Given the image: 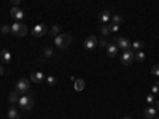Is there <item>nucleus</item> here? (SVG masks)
<instances>
[{"mask_svg": "<svg viewBox=\"0 0 159 119\" xmlns=\"http://www.w3.org/2000/svg\"><path fill=\"white\" fill-rule=\"evenodd\" d=\"M70 43H72V37H70L69 33H59V35L54 37V46H56V48L65 49Z\"/></svg>", "mask_w": 159, "mask_h": 119, "instance_id": "obj_1", "label": "nucleus"}, {"mask_svg": "<svg viewBox=\"0 0 159 119\" xmlns=\"http://www.w3.org/2000/svg\"><path fill=\"white\" fill-rule=\"evenodd\" d=\"M27 32H29V29H27V25H25V24H22L19 21L13 22V25H11V35H16V37L22 38V37L27 35Z\"/></svg>", "mask_w": 159, "mask_h": 119, "instance_id": "obj_2", "label": "nucleus"}, {"mask_svg": "<svg viewBox=\"0 0 159 119\" xmlns=\"http://www.w3.org/2000/svg\"><path fill=\"white\" fill-rule=\"evenodd\" d=\"M18 107H19L22 111H30L32 107H34V99L29 97V95H22V97H19V100H18Z\"/></svg>", "mask_w": 159, "mask_h": 119, "instance_id": "obj_3", "label": "nucleus"}, {"mask_svg": "<svg viewBox=\"0 0 159 119\" xmlns=\"http://www.w3.org/2000/svg\"><path fill=\"white\" fill-rule=\"evenodd\" d=\"M115 45L123 51H130L132 49V45L126 37H115Z\"/></svg>", "mask_w": 159, "mask_h": 119, "instance_id": "obj_4", "label": "nucleus"}, {"mask_svg": "<svg viewBox=\"0 0 159 119\" xmlns=\"http://www.w3.org/2000/svg\"><path fill=\"white\" fill-rule=\"evenodd\" d=\"M29 79H25V78H19L18 81H16V92H19V94H27L29 92Z\"/></svg>", "mask_w": 159, "mask_h": 119, "instance_id": "obj_5", "label": "nucleus"}, {"mask_svg": "<svg viewBox=\"0 0 159 119\" xmlns=\"http://www.w3.org/2000/svg\"><path fill=\"white\" fill-rule=\"evenodd\" d=\"M48 33V29H46V25L45 24H35L34 25V29H32V35L40 38V37H45Z\"/></svg>", "mask_w": 159, "mask_h": 119, "instance_id": "obj_6", "label": "nucleus"}, {"mask_svg": "<svg viewBox=\"0 0 159 119\" xmlns=\"http://www.w3.org/2000/svg\"><path fill=\"white\" fill-rule=\"evenodd\" d=\"M134 59H135V54L132 52V49L130 51H124L121 54V64L123 65H130L132 62H134Z\"/></svg>", "mask_w": 159, "mask_h": 119, "instance_id": "obj_7", "label": "nucleus"}, {"mask_svg": "<svg viewBox=\"0 0 159 119\" xmlns=\"http://www.w3.org/2000/svg\"><path fill=\"white\" fill-rule=\"evenodd\" d=\"M10 16L13 18V19H15V21H22L24 19V11L19 8V7H13L11 10H10Z\"/></svg>", "mask_w": 159, "mask_h": 119, "instance_id": "obj_8", "label": "nucleus"}, {"mask_svg": "<svg viewBox=\"0 0 159 119\" xmlns=\"http://www.w3.org/2000/svg\"><path fill=\"white\" fill-rule=\"evenodd\" d=\"M97 38H96V35H89L86 40H84V49L86 51H92L96 46H97Z\"/></svg>", "mask_w": 159, "mask_h": 119, "instance_id": "obj_9", "label": "nucleus"}, {"mask_svg": "<svg viewBox=\"0 0 159 119\" xmlns=\"http://www.w3.org/2000/svg\"><path fill=\"white\" fill-rule=\"evenodd\" d=\"M99 21L103 22V24L110 22V21H111V13H110V10H102V11L99 13Z\"/></svg>", "mask_w": 159, "mask_h": 119, "instance_id": "obj_10", "label": "nucleus"}, {"mask_svg": "<svg viewBox=\"0 0 159 119\" xmlns=\"http://www.w3.org/2000/svg\"><path fill=\"white\" fill-rule=\"evenodd\" d=\"M118 46L115 45V43H108L107 45V48H105V51H107V56L108 57H116L118 56Z\"/></svg>", "mask_w": 159, "mask_h": 119, "instance_id": "obj_11", "label": "nucleus"}, {"mask_svg": "<svg viewBox=\"0 0 159 119\" xmlns=\"http://www.w3.org/2000/svg\"><path fill=\"white\" fill-rule=\"evenodd\" d=\"M156 113H157V110H156V107H153V105H150V107L145 108V117H147V119L156 117Z\"/></svg>", "mask_w": 159, "mask_h": 119, "instance_id": "obj_12", "label": "nucleus"}, {"mask_svg": "<svg viewBox=\"0 0 159 119\" xmlns=\"http://www.w3.org/2000/svg\"><path fill=\"white\" fill-rule=\"evenodd\" d=\"M30 79H32L35 84H40V83H42L43 79H45V75H43L42 72H34V73L30 75Z\"/></svg>", "mask_w": 159, "mask_h": 119, "instance_id": "obj_13", "label": "nucleus"}, {"mask_svg": "<svg viewBox=\"0 0 159 119\" xmlns=\"http://www.w3.org/2000/svg\"><path fill=\"white\" fill-rule=\"evenodd\" d=\"M0 59H2L5 64H10L11 59H13V56H11V52L8 49H2V51H0Z\"/></svg>", "mask_w": 159, "mask_h": 119, "instance_id": "obj_14", "label": "nucleus"}, {"mask_svg": "<svg viewBox=\"0 0 159 119\" xmlns=\"http://www.w3.org/2000/svg\"><path fill=\"white\" fill-rule=\"evenodd\" d=\"M18 100H19V92H16V90L10 92V95H8V102H10L11 105H15V103H18Z\"/></svg>", "mask_w": 159, "mask_h": 119, "instance_id": "obj_15", "label": "nucleus"}, {"mask_svg": "<svg viewBox=\"0 0 159 119\" xmlns=\"http://www.w3.org/2000/svg\"><path fill=\"white\" fill-rule=\"evenodd\" d=\"M7 114H8V119H19V111H18L15 107H11Z\"/></svg>", "mask_w": 159, "mask_h": 119, "instance_id": "obj_16", "label": "nucleus"}, {"mask_svg": "<svg viewBox=\"0 0 159 119\" xmlns=\"http://www.w3.org/2000/svg\"><path fill=\"white\" fill-rule=\"evenodd\" d=\"M84 86H86V83H84V79H75V90H83L84 89Z\"/></svg>", "mask_w": 159, "mask_h": 119, "instance_id": "obj_17", "label": "nucleus"}, {"mask_svg": "<svg viewBox=\"0 0 159 119\" xmlns=\"http://www.w3.org/2000/svg\"><path fill=\"white\" fill-rule=\"evenodd\" d=\"M43 54H45V57L51 59L52 56H54V49L49 48V46H45V48H43Z\"/></svg>", "mask_w": 159, "mask_h": 119, "instance_id": "obj_18", "label": "nucleus"}, {"mask_svg": "<svg viewBox=\"0 0 159 119\" xmlns=\"http://www.w3.org/2000/svg\"><path fill=\"white\" fill-rule=\"evenodd\" d=\"M100 33H102V35H103L105 38H107V37H108V35L111 33V29H110V25H105V24H103L102 27H100Z\"/></svg>", "mask_w": 159, "mask_h": 119, "instance_id": "obj_19", "label": "nucleus"}, {"mask_svg": "<svg viewBox=\"0 0 159 119\" xmlns=\"http://www.w3.org/2000/svg\"><path fill=\"white\" fill-rule=\"evenodd\" d=\"M0 33H3V35H8V33H11V25H7V24H3L2 27H0Z\"/></svg>", "mask_w": 159, "mask_h": 119, "instance_id": "obj_20", "label": "nucleus"}, {"mask_svg": "<svg viewBox=\"0 0 159 119\" xmlns=\"http://www.w3.org/2000/svg\"><path fill=\"white\" fill-rule=\"evenodd\" d=\"M59 33H61V27H59V25H52L51 30H49V35L54 37V35H59Z\"/></svg>", "mask_w": 159, "mask_h": 119, "instance_id": "obj_21", "label": "nucleus"}, {"mask_svg": "<svg viewBox=\"0 0 159 119\" xmlns=\"http://www.w3.org/2000/svg\"><path fill=\"white\" fill-rule=\"evenodd\" d=\"M145 57H147V56H145V52H143V51H137V54H135V60L143 62V60H145Z\"/></svg>", "mask_w": 159, "mask_h": 119, "instance_id": "obj_22", "label": "nucleus"}, {"mask_svg": "<svg viewBox=\"0 0 159 119\" xmlns=\"http://www.w3.org/2000/svg\"><path fill=\"white\" fill-rule=\"evenodd\" d=\"M142 48H143L142 42H134V43H132V49H134V51H142Z\"/></svg>", "mask_w": 159, "mask_h": 119, "instance_id": "obj_23", "label": "nucleus"}, {"mask_svg": "<svg viewBox=\"0 0 159 119\" xmlns=\"http://www.w3.org/2000/svg\"><path fill=\"white\" fill-rule=\"evenodd\" d=\"M121 21H123V18L119 16V15H115V16H111V24H121Z\"/></svg>", "mask_w": 159, "mask_h": 119, "instance_id": "obj_24", "label": "nucleus"}, {"mask_svg": "<svg viewBox=\"0 0 159 119\" xmlns=\"http://www.w3.org/2000/svg\"><path fill=\"white\" fill-rule=\"evenodd\" d=\"M46 83H48V86H54V84L57 83V79H56L54 76H48V78H46Z\"/></svg>", "mask_w": 159, "mask_h": 119, "instance_id": "obj_25", "label": "nucleus"}, {"mask_svg": "<svg viewBox=\"0 0 159 119\" xmlns=\"http://www.w3.org/2000/svg\"><path fill=\"white\" fill-rule=\"evenodd\" d=\"M151 73H153L154 76H159V64H157V65H153V67H151Z\"/></svg>", "mask_w": 159, "mask_h": 119, "instance_id": "obj_26", "label": "nucleus"}, {"mask_svg": "<svg viewBox=\"0 0 159 119\" xmlns=\"http://www.w3.org/2000/svg\"><path fill=\"white\" fill-rule=\"evenodd\" d=\"M110 29H111V33L113 32H118L119 30V24H110Z\"/></svg>", "mask_w": 159, "mask_h": 119, "instance_id": "obj_27", "label": "nucleus"}, {"mask_svg": "<svg viewBox=\"0 0 159 119\" xmlns=\"http://www.w3.org/2000/svg\"><path fill=\"white\" fill-rule=\"evenodd\" d=\"M99 45H100L102 48H107V45H108V42H107V38H105V37H103V38L100 40V42H99Z\"/></svg>", "mask_w": 159, "mask_h": 119, "instance_id": "obj_28", "label": "nucleus"}, {"mask_svg": "<svg viewBox=\"0 0 159 119\" xmlns=\"http://www.w3.org/2000/svg\"><path fill=\"white\" fill-rule=\"evenodd\" d=\"M153 94H159V81L153 84Z\"/></svg>", "mask_w": 159, "mask_h": 119, "instance_id": "obj_29", "label": "nucleus"}, {"mask_svg": "<svg viewBox=\"0 0 159 119\" xmlns=\"http://www.w3.org/2000/svg\"><path fill=\"white\" fill-rule=\"evenodd\" d=\"M154 100H156V99H154V95H153V94H150V95L147 97V102H148L150 105H153V103H154Z\"/></svg>", "mask_w": 159, "mask_h": 119, "instance_id": "obj_30", "label": "nucleus"}, {"mask_svg": "<svg viewBox=\"0 0 159 119\" xmlns=\"http://www.w3.org/2000/svg\"><path fill=\"white\" fill-rule=\"evenodd\" d=\"M10 2L13 3V7H19V3H21V0H10Z\"/></svg>", "mask_w": 159, "mask_h": 119, "instance_id": "obj_31", "label": "nucleus"}, {"mask_svg": "<svg viewBox=\"0 0 159 119\" xmlns=\"http://www.w3.org/2000/svg\"><path fill=\"white\" fill-rule=\"evenodd\" d=\"M5 73V70H3V67H2V65H0V76H2Z\"/></svg>", "mask_w": 159, "mask_h": 119, "instance_id": "obj_32", "label": "nucleus"}, {"mask_svg": "<svg viewBox=\"0 0 159 119\" xmlns=\"http://www.w3.org/2000/svg\"><path fill=\"white\" fill-rule=\"evenodd\" d=\"M124 119H130V117H124Z\"/></svg>", "mask_w": 159, "mask_h": 119, "instance_id": "obj_33", "label": "nucleus"}, {"mask_svg": "<svg viewBox=\"0 0 159 119\" xmlns=\"http://www.w3.org/2000/svg\"><path fill=\"white\" fill-rule=\"evenodd\" d=\"M153 119H159V117H153Z\"/></svg>", "mask_w": 159, "mask_h": 119, "instance_id": "obj_34", "label": "nucleus"}, {"mask_svg": "<svg viewBox=\"0 0 159 119\" xmlns=\"http://www.w3.org/2000/svg\"><path fill=\"white\" fill-rule=\"evenodd\" d=\"M157 108H159V103H157Z\"/></svg>", "mask_w": 159, "mask_h": 119, "instance_id": "obj_35", "label": "nucleus"}, {"mask_svg": "<svg viewBox=\"0 0 159 119\" xmlns=\"http://www.w3.org/2000/svg\"><path fill=\"white\" fill-rule=\"evenodd\" d=\"M142 119H143V117H142ZM145 119H147V117H145Z\"/></svg>", "mask_w": 159, "mask_h": 119, "instance_id": "obj_36", "label": "nucleus"}]
</instances>
